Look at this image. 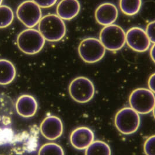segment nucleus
Returning a JSON list of instances; mask_svg holds the SVG:
<instances>
[{
    "label": "nucleus",
    "mask_w": 155,
    "mask_h": 155,
    "mask_svg": "<svg viewBox=\"0 0 155 155\" xmlns=\"http://www.w3.org/2000/svg\"><path fill=\"white\" fill-rule=\"evenodd\" d=\"M46 40L40 32L29 28L21 31L17 38L19 50L26 54H35L40 52L45 45Z\"/></svg>",
    "instance_id": "f03ea898"
},
{
    "label": "nucleus",
    "mask_w": 155,
    "mask_h": 155,
    "mask_svg": "<svg viewBox=\"0 0 155 155\" xmlns=\"http://www.w3.org/2000/svg\"><path fill=\"white\" fill-rule=\"evenodd\" d=\"M16 15L18 19L29 28L36 26L42 18L41 8L31 0L25 1L19 5Z\"/></svg>",
    "instance_id": "6e6552de"
},
{
    "label": "nucleus",
    "mask_w": 155,
    "mask_h": 155,
    "mask_svg": "<svg viewBox=\"0 0 155 155\" xmlns=\"http://www.w3.org/2000/svg\"><path fill=\"white\" fill-rule=\"evenodd\" d=\"M129 103L131 107L138 113L148 114L155 107V94L147 88H138L130 94Z\"/></svg>",
    "instance_id": "0eeeda50"
},
{
    "label": "nucleus",
    "mask_w": 155,
    "mask_h": 155,
    "mask_svg": "<svg viewBox=\"0 0 155 155\" xmlns=\"http://www.w3.org/2000/svg\"><path fill=\"white\" fill-rule=\"evenodd\" d=\"M140 124V114L131 107L120 110L114 118V124L119 132L131 135L138 130Z\"/></svg>",
    "instance_id": "7ed1b4c3"
},
{
    "label": "nucleus",
    "mask_w": 155,
    "mask_h": 155,
    "mask_svg": "<svg viewBox=\"0 0 155 155\" xmlns=\"http://www.w3.org/2000/svg\"><path fill=\"white\" fill-rule=\"evenodd\" d=\"M94 140L93 131L86 127H80L75 129L70 135L72 146L78 150H85Z\"/></svg>",
    "instance_id": "9b49d317"
},
{
    "label": "nucleus",
    "mask_w": 155,
    "mask_h": 155,
    "mask_svg": "<svg viewBox=\"0 0 155 155\" xmlns=\"http://www.w3.org/2000/svg\"><path fill=\"white\" fill-rule=\"evenodd\" d=\"M142 6V0H120V7L127 15L132 16L139 12Z\"/></svg>",
    "instance_id": "a211bd4d"
},
{
    "label": "nucleus",
    "mask_w": 155,
    "mask_h": 155,
    "mask_svg": "<svg viewBox=\"0 0 155 155\" xmlns=\"http://www.w3.org/2000/svg\"><path fill=\"white\" fill-rule=\"evenodd\" d=\"M85 155H111V148L104 141L94 140L85 149Z\"/></svg>",
    "instance_id": "f3484780"
},
{
    "label": "nucleus",
    "mask_w": 155,
    "mask_h": 155,
    "mask_svg": "<svg viewBox=\"0 0 155 155\" xmlns=\"http://www.w3.org/2000/svg\"><path fill=\"white\" fill-rule=\"evenodd\" d=\"M14 15L12 9L7 5H0V28H5L12 23Z\"/></svg>",
    "instance_id": "6ab92c4d"
},
{
    "label": "nucleus",
    "mask_w": 155,
    "mask_h": 155,
    "mask_svg": "<svg viewBox=\"0 0 155 155\" xmlns=\"http://www.w3.org/2000/svg\"><path fill=\"white\" fill-rule=\"evenodd\" d=\"M11 137V135L8 131H4L0 128V145L7 142Z\"/></svg>",
    "instance_id": "b1692460"
},
{
    "label": "nucleus",
    "mask_w": 155,
    "mask_h": 155,
    "mask_svg": "<svg viewBox=\"0 0 155 155\" xmlns=\"http://www.w3.org/2000/svg\"><path fill=\"white\" fill-rule=\"evenodd\" d=\"M99 39L106 49L116 51L124 46L126 43V33L121 26L112 24L101 29Z\"/></svg>",
    "instance_id": "20e7f679"
},
{
    "label": "nucleus",
    "mask_w": 155,
    "mask_h": 155,
    "mask_svg": "<svg viewBox=\"0 0 155 155\" xmlns=\"http://www.w3.org/2000/svg\"><path fill=\"white\" fill-rule=\"evenodd\" d=\"M148 86L149 89L155 94V73L153 74L149 78Z\"/></svg>",
    "instance_id": "393cba45"
},
{
    "label": "nucleus",
    "mask_w": 155,
    "mask_h": 155,
    "mask_svg": "<svg viewBox=\"0 0 155 155\" xmlns=\"http://www.w3.org/2000/svg\"><path fill=\"white\" fill-rule=\"evenodd\" d=\"M118 16V11L113 3L105 2L101 4L95 11L96 21L103 26L112 25L116 21Z\"/></svg>",
    "instance_id": "f8f14e48"
},
{
    "label": "nucleus",
    "mask_w": 155,
    "mask_h": 155,
    "mask_svg": "<svg viewBox=\"0 0 155 155\" xmlns=\"http://www.w3.org/2000/svg\"><path fill=\"white\" fill-rule=\"evenodd\" d=\"M69 93L74 101L79 103H86L93 99L95 94V87L89 79L79 77L70 83Z\"/></svg>",
    "instance_id": "39448f33"
},
{
    "label": "nucleus",
    "mask_w": 155,
    "mask_h": 155,
    "mask_svg": "<svg viewBox=\"0 0 155 155\" xmlns=\"http://www.w3.org/2000/svg\"><path fill=\"white\" fill-rule=\"evenodd\" d=\"M81 5L78 0H61L57 7V14L64 20H71L78 15Z\"/></svg>",
    "instance_id": "4468645a"
},
{
    "label": "nucleus",
    "mask_w": 155,
    "mask_h": 155,
    "mask_svg": "<svg viewBox=\"0 0 155 155\" xmlns=\"http://www.w3.org/2000/svg\"><path fill=\"white\" fill-rule=\"evenodd\" d=\"M2 1H3V0H0V5H1V4H2Z\"/></svg>",
    "instance_id": "cd10ccee"
},
{
    "label": "nucleus",
    "mask_w": 155,
    "mask_h": 155,
    "mask_svg": "<svg viewBox=\"0 0 155 155\" xmlns=\"http://www.w3.org/2000/svg\"><path fill=\"white\" fill-rule=\"evenodd\" d=\"M15 109V105L12 99L5 94H0V123L10 124Z\"/></svg>",
    "instance_id": "2eb2a0df"
},
{
    "label": "nucleus",
    "mask_w": 155,
    "mask_h": 155,
    "mask_svg": "<svg viewBox=\"0 0 155 155\" xmlns=\"http://www.w3.org/2000/svg\"><path fill=\"white\" fill-rule=\"evenodd\" d=\"M146 155H155V135L149 137L143 145Z\"/></svg>",
    "instance_id": "412c9836"
},
{
    "label": "nucleus",
    "mask_w": 155,
    "mask_h": 155,
    "mask_svg": "<svg viewBox=\"0 0 155 155\" xmlns=\"http://www.w3.org/2000/svg\"><path fill=\"white\" fill-rule=\"evenodd\" d=\"M106 50L101 40L94 38L84 39L78 47L80 57L85 62L89 64L101 60L105 55Z\"/></svg>",
    "instance_id": "423d86ee"
},
{
    "label": "nucleus",
    "mask_w": 155,
    "mask_h": 155,
    "mask_svg": "<svg viewBox=\"0 0 155 155\" xmlns=\"http://www.w3.org/2000/svg\"><path fill=\"white\" fill-rule=\"evenodd\" d=\"M38 155H64L62 147L55 143H47L40 148Z\"/></svg>",
    "instance_id": "aec40b11"
},
{
    "label": "nucleus",
    "mask_w": 155,
    "mask_h": 155,
    "mask_svg": "<svg viewBox=\"0 0 155 155\" xmlns=\"http://www.w3.org/2000/svg\"><path fill=\"white\" fill-rule=\"evenodd\" d=\"M126 43L133 50L145 52L150 46V40L147 31L139 27H133L126 33Z\"/></svg>",
    "instance_id": "1a4fd4ad"
},
{
    "label": "nucleus",
    "mask_w": 155,
    "mask_h": 155,
    "mask_svg": "<svg viewBox=\"0 0 155 155\" xmlns=\"http://www.w3.org/2000/svg\"><path fill=\"white\" fill-rule=\"evenodd\" d=\"M63 124L61 120L54 116L46 117L40 126L41 135L47 140H54L60 138L63 132Z\"/></svg>",
    "instance_id": "9d476101"
},
{
    "label": "nucleus",
    "mask_w": 155,
    "mask_h": 155,
    "mask_svg": "<svg viewBox=\"0 0 155 155\" xmlns=\"http://www.w3.org/2000/svg\"><path fill=\"white\" fill-rule=\"evenodd\" d=\"M146 31L150 41L155 43V20L147 25Z\"/></svg>",
    "instance_id": "4be33fe9"
},
{
    "label": "nucleus",
    "mask_w": 155,
    "mask_h": 155,
    "mask_svg": "<svg viewBox=\"0 0 155 155\" xmlns=\"http://www.w3.org/2000/svg\"><path fill=\"white\" fill-rule=\"evenodd\" d=\"M38 107V103L35 98L29 94L21 96L15 103L16 112L24 118L34 116L37 112Z\"/></svg>",
    "instance_id": "ddd939ff"
},
{
    "label": "nucleus",
    "mask_w": 155,
    "mask_h": 155,
    "mask_svg": "<svg viewBox=\"0 0 155 155\" xmlns=\"http://www.w3.org/2000/svg\"><path fill=\"white\" fill-rule=\"evenodd\" d=\"M14 65L7 60L0 59V85H7L11 84L16 77Z\"/></svg>",
    "instance_id": "dca6fc26"
},
{
    "label": "nucleus",
    "mask_w": 155,
    "mask_h": 155,
    "mask_svg": "<svg viewBox=\"0 0 155 155\" xmlns=\"http://www.w3.org/2000/svg\"><path fill=\"white\" fill-rule=\"evenodd\" d=\"M40 8H46L53 6L57 0H31Z\"/></svg>",
    "instance_id": "5701e85b"
},
{
    "label": "nucleus",
    "mask_w": 155,
    "mask_h": 155,
    "mask_svg": "<svg viewBox=\"0 0 155 155\" xmlns=\"http://www.w3.org/2000/svg\"><path fill=\"white\" fill-rule=\"evenodd\" d=\"M152 111H153V117H154V118H155V105L154 108H153V110H152Z\"/></svg>",
    "instance_id": "bb28decb"
},
{
    "label": "nucleus",
    "mask_w": 155,
    "mask_h": 155,
    "mask_svg": "<svg viewBox=\"0 0 155 155\" xmlns=\"http://www.w3.org/2000/svg\"><path fill=\"white\" fill-rule=\"evenodd\" d=\"M150 54V57H151L152 60L155 63V43L153 45V46L151 47Z\"/></svg>",
    "instance_id": "a878e982"
},
{
    "label": "nucleus",
    "mask_w": 155,
    "mask_h": 155,
    "mask_svg": "<svg viewBox=\"0 0 155 155\" xmlns=\"http://www.w3.org/2000/svg\"><path fill=\"white\" fill-rule=\"evenodd\" d=\"M39 30L47 41H58L65 35L66 26L58 16L48 14L41 18L39 23Z\"/></svg>",
    "instance_id": "f257e3e1"
}]
</instances>
